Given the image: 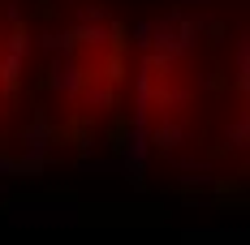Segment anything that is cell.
<instances>
[{"label": "cell", "instance_id": "obj_1", "mask_svg": "<svg viewBox=\"0 0 250 245\" xmlns=\"http://www.w3.org/2000/svg\"><path fill=\"white\" fill-rule=\"evenodd\" d=\"M125 82V22L108 0H0V112L91 121Z\"/></svg>", "mask_w": 250, "mask_h": 245}]
</instances>
